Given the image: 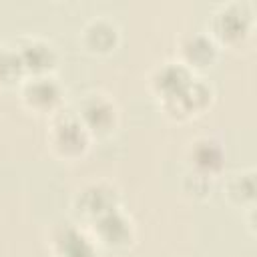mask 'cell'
<instances>
[{"label": "cell", "instance_id": "1", "mask_svg": "<svg viewBox=\"0 0 257 257\" xmlns=\"http://www.w3.org/2000/svg\"><path fill=\"white\" fill-rule=\"evenodd\" d=\"M88 131L82 120L74 114H60L52 122L50 143L54 151L62 157H76L88 145Z\"/></svg>", "mask_w": 257, "mask_h": 257}, {"label": "cell", "instance_id": "2", "mask_svg": "<svg viewBox=\"0 0 257 257\" xmlns=\"http://www.w3.org/2000/svg\"><path fill=\"white\" fill-rule=\"evenodd\" d=\"M78 118L92 135H108L116 124V106L104 94H88L80 106Z\"/></svg>", "mask_w": 257, "mask_h": 257}, {"label": "cell", "instance_id": "3", "mask_svg": "<svg viewBox=\"0 0 257 257\" xmlns=\"http://www.w3.org/2000/svg\"><path fill=\"white\" fill-rule=\"evenodd\" d=\"M60 86L52 78L44 76H32L22 86V100L28 108L38 112H50L60 102Z\"/></svg>", "mask_w": 257, "mask_h": 257}, {"label": "cell", "instance_id": "4", "mask_svg": "<svg viewBox=\"0 0 257 257\" xmlns=\"http://www.w3.org/2000/svg\"><path fill=\"white\" fill-rule=\"evenodd\" d=\"M249 22H251V14L245 10V6L229 4L215 14L213 32L227 42H237L247 34Z\"/></svg>", "mask_w": 257, "mask_h": 257}, {"label": "cell", "instance_id": "5", "mask_svg": "<svg viewBox=\"0 0 257 257\" xmlns=\"http://www.w3.org/2000/svg\"><path fill=\"white\" fill-rule=\"evenodd\" d=\"M94 231L108 247H126L133 239V225L118 209L94 219Z\"/></svg>", "mask_w": 257, "mask_h": 257}, {"label": "cell", "instance_id": "6", "mask_svg": "<svg viewBox=\"0 0 257 257\" xmlns=\"http://www.w3.org/2000/svg\"><path fill=\"white\" fill-rule=\"evenodd\" d=\"M24 72H32V76H44L56 62V54L50 44L42 40H26L16 48Z\"/></svg>", "mask_w": 257, "mask_h": 257}, {"label": "cell", "instance_id": "7", "mask_svg": "<svg viewBox=\"0 0 257 257\" xmlns=\"http://www.w3.org/2000/svg\"><path fill=\"white\" fill-rule=\"evenodd\" d=\"M114 209H116V193L104 183L88 185L78 195V211L88 215L90 219H98Z\"/></svg>", "mask_w": 257, "mask_h": 257}, {"label": "cell", "instance_id": "8", "mask_svg": "<svg viewBox=\"0 0 257 257\" xmlns=\"http://www.w3.org/2000/svg\"><path fill=\"white\" fill-rule=\"evenodd\" d=\"M191 80H193L191 70L185 64L169 62V64H165L157 70V74L153 78V84H155L157 92L163 96V100H169V98L179 96L189 86Z\"/></svg>", "mask_w": 257, "mask_h": 257}, {"label": "cell", "instance_id": "9", "mask_svg": "<svg viewBox=\"0 0 257 257\" xmlns=\"http://www.w3.org/2000/svg\"><path fill=\"white\" fill-rule=\"evenodd\" d=\"M183 58L187 68H207L217 58V46L207 34H193L183 44Z\"/></svg>", "mask_w": 257, "mask_h": 257}, {"label": "cell", "instance_id": "10", "mask_svg": "<svg viewBox=\"0 0 257 257\" xmlns=\"http://www.w3.org/2000/svg\"><path fill=\"white\" fill-rule=\"evenodd\" d=\"M82 40L88 50L92 52H110L116 46L118 30L116 26L106 18H94L86 24Z\"/></svg>", "mask_w": 257, "mask_h": 257}, {"label": "cell", "instance_id": "11", "mask_svg": "<svg viewBox=\"0 0 257 257\" xmlns=\"http://www.w3.org/2000/svg\"><path fill=\"white\" fill-rule=\"evenodd\" d=\"M56 257H94L92 243L74 227H62L54 235Z\"/></svg>", "mask_w": 257, "mask_h": 257}, {"label": "cell", "instance_id": "12", "mask_svg": "<svg viewBox=\"0 0 257 257\" xmlns=\"http://www.w3.org/2000/svg\"><path fill=\"white\" fill-rule=\"evenodd\" d=\"M191 155H193L195 171H199L203 175H209V177L215 171H219L221 165H223V151H221L219 143H215L211 139L197 141L191 149Z\"/></svg>", "mask_w": 257, "mask_h": 257}, {"label": "cell", "instance_id": "13", "mask_svg": "<svg viewBox=\"0 0 257 257\" xmlns=\"http://www.w3.org/2000/svg\"><path fill=\"white\" fill-rule=\"evenodd\" d=\"M227 197L235 205H251L255 199V173L239 171L227 181Z\"/></svg>", "mask_w": 257, "mask_h": 257}, {"label": "cell", "instance_id": "14", "mask_svg": "<svg viewBox=\"0 0 257 257\" xmlns=\"http://www.w3.org/2000/svg\"><path fill=\"white\" fill-rule=\"evenodd\" d=\"M24 72L20 56L16 50H10L6 46L0 48V84H12L20 78Z\"/></svg>", "mask_w": 257, "mask_h": 257}]
</instances>
